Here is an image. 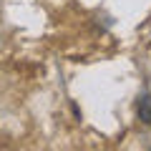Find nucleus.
<instances>
[{"instance_id": "f257e3e1", "label": "nucleus", "mask_w": 151, "mask_h": 151, "mask_svg": "<svg viewBox=\"0 0 151 151\" xmlns=\"http://www.w3.org/2000/svg\"><path fill=\"white\" fill-rule=\"evenodd\" d=\"M136 113H139L141 124L151 126V96H149V93H144V96L139 98V108H136Z\"/></svg>"}]
</instances>
